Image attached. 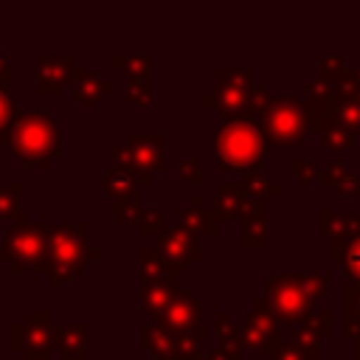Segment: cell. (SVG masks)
<instances>
[{"label":"cell","instance_id":"cell-1","mask_svg":"<svg viewBox=\"0 0 360 360\" xmlns=\"http://www.w3.org/2000/svg\"><path fill=\"white\" fill-rule=\"evenodd\" d=\"M98 259H101V248L90 245L87 222H59V225H48L45 256L37 273H42L51 287H62L76 281L84 273V267Z\"/></svg>","mask_w":360,"mask_h":360},{"label":"cell","instance_id":"cell-2","mask_svg":"<svg viewBox=\"0 0 360 360\" xmlns=\"http://www.w3.org/2000/svg\"><path fill=\"white\" fill-rule=\"evenodd\" d=\"M11 152L34 172L51 169V160L59 158L62 149V127L51 115L48 107H25L17 110L11 127Z\"/></svg>","mask_w":360,"mask_h":360},{"label":"cell","instance_id":"cell-3","mask_svg":"<svg viewBox=\"0 0 360 360\" xmlns=\"http://www.w3.org/2000/svg\"><path fill=\"white\" fill-rule=\"evenodd\" d=\"M270 304L278 321L298 326L307 315L315 312V304L329 292V276L315 273H276L267 281Z\"/></svg>","mask_w":360,"mask_h":360},{"label":"cell","instance_id":"cell-4","mask_svg":"<svg viewBox=\"0 0 360 360\" xmlns=\"http://www.w3.org/2000/svg\"><path fill=\"white\" fill-rule=\"evenodd\" d=\"M270 143H284V146H298L307 141L312 129V118L307 112V104L298 96H267L262 107H256L248 115Z\"/></svg>","mask_w":360,"mask_h":360},{"label":"cell","instance_id":"cell-5","mask_svg":"<svg viewBox=\"0 0 360 360\" xmlns=\"http://www.w3.org/2000/svg\"><path fill=\"white\" fill-rule=\"evenodd\" d=\"M214 158L219 172L259 169L264 163V135L250 118H222L214 138Z\"/></svg>","mask_w":360,"mask_h":360},{"label":"cell","instance_id":"cell-6","mask_svg":"<svg viewBox=\"0 0 360 360\" xmlns=\"http://www.w3.org/2000/svg\"><path fill=\"white\" fill-rule=\"evenodd\" d=\"M112 160L135 172V177L146 186L155 172L166 166V132H127L124 143L112 149Z\"/></svg>","mask_w":360,"mask_h":360},{"label":"cell","instance_id":"cell-7","mask_svg":"<svg viewBox=\"0 0 360 360\" xmlns=\"http://www.w3.org/2000/svg\"><path fill=\"white\" fill-rule=\"evenodd\" d=\"M45 239H48V225L20 219L0 239V262H6L11 273L39 270L45 256Z\"/></svg>","mask_w":360,"mask_h":360},{"label":"cell","instance_id":"cell-8","mask_svg":"<svg viewBox=\"0 0 360 360\" xmlns=\"http://www.w3.org/2000/svg\"><path fill=\"white\" fill-rule=\"evenodd\" d=\"M217 90L202 96V104L217 110L222 118H245L253 101V73L239 68H217Z\"/></svg>","mask_w":360,"mask_h":360},{"label":"cell","instance_id":"cell-9","mask_svg":"<svg viewBox=\"0 0 360 360\" xmlns=\"http://www.w3.org/2000/svg\"><path fill=\"white\" fill-rule=\"evenodd\" d=\"M11 349L22 360H51L56 349V323L48 309H25L11 326Z\"/></svg>","mask_w":360,"mask_h":360},{"label":"cell","instance_id":"cell-10","mask_svg":"<svg viewBox=\"0 0 360 360\" xmlns=\"http://www.w3.org/2000/svg\"><path fill=\"white\" fill-rule=\"evenodd\" d=\"M143 352L155 360H194L202 354L205 346V329H188V332H172L155 321H149L141 332Z\"/></svg>","mask_w":360,"mask_h":360},{"label":"cell","instance_id":"cell-11","mask_svg":"<svg viewBox=\"0 0 360 360\" xmlns=\"http://www.w3.org/2000/svg\"><path fill=\"white\" fill-rule=\"evenodd\" d=\"M155 248H160L180 267V273H188L194 262H202L205 259V250H202L197 233L191 228H186L183 222L166 225V231L155 236Z\"/></svg>","mask_w":360,"mask_h":360},{"label":"cell","instance_id":"cell-12","mask_svg":"<svg viewBox=\"0 0 360 360\" xmlns=\"http://www.w3.org/2000/svg\"><path fill=\"white\" fill-rule=\"evenodd\" d=\"M202 312H205L202 301L197 295H191L188 290L177 287L174 295L169 298V304L163 309H158L152 315V321L166 326V329H172V332H188V329L202 326Z\"/></svg>","mask_w":360,"mask_h":360},{"label":"cell","instance_id":"cell-13","mask_svg":"<svg viewBox=\"0 0 360 360\" xmlns=\"http://www.w3.org/2000/svg\"><path fill=\"white\" fill-rule=\"evenodd\" d=\"M79 65L70 53H48L37 56V93L39 96H59L68 82H73Z\"/></svg>","mask_w":360,"mask_h":360},{"label":"cell","instance_id":"cell-14","mask_svg":"<svg viewBox=\"0 0 360 360\" xmlns=\"http://www.w3.org/2000/svg\"><path fill=\"white\" fill-rule=\"evenodd\" d=\"M278 315L273 309L270 301L259 298L253 301L250 312L245 315V323H242V340H245V349H267V343L278 335Z\"/></svg>","mask_w":360,"mask_h":360},{"label":"cell","instance_id":"cell-15","mask_svg":"<svg viewBox=\"0 0 360 360\" xmlns=\"http://www.w3.org/2000/svg\"><path fill=\"white\" fill-rule=\"evenodd\" d=\"M214 202H217V211L222 214V219H236V217L245 219L262 202V197H253L245 183H217Z\"/></svg>","mask_w":360,"mask_h":360},{"label":"cell","instance_id":"cell-16","mask_svg":"<svg viewBox=\"0 0 360 360\" xmlns=\"http://www.w3.org/2000/svg\"><path fill=\"white\" fill-rule=\"evenodd\" d=\"M180 267L160 250V248H141L138 250V281L149 284V281H169L177 284L180 278Z\"/></svg>","mask_w":360,"mask_h":360},{"label":"cell","instance_id":"cell-17","mask_svg":"<svg viewBox=\"0 0 360 360\" xmlns=\"http://www.w3.org/2000/svg\"><path fill=\"white\" fill-rule=\"evenodd\" d=\"M112 93H115V84L104 73L90 70V68H79L76 70V76H73V96H76V101L82 107H98Z\"/></svg>","mask_w":360,"mask_h":360},{"label":"cell","instance_id":"cell-18","mask_svg":"<svg viewBox=\"0 0 360 360\" xmlns=\"http://www.w3.org/2000/svg\"><path fill=\"white\" fill-rule=\"evenodd\" d=\"M329 335H332V315L329 312H312L295 326L292 340L298 343V349L307 360H318V343Z\"/></svg>","mask_w":360,"mask_h":360},{"label":"cell","instance_id":"cell-19","mask_svg":"<svg viewBox=\"0 0 360 360\" xmlns=\"http://www.w3.org/2000/svg\"><path fill=\"white\" fill-rule=\"evenodd\" d=\"M56 349L62 360H87L90 329L84 323H56Z\"/></svg>","mask_w":360,"mask_h":360},{"label":"cell","instance_id":"cell-20","mask_svg":"<svg viewBox=\"0 0 360 360\" xmlns=\"http://www.w3.org/2000/svg\"><path fill=\"white\" fill-rule=\"evenodd\" d=\"M180 222L186 228H191L197 236H211V233H217V225L222 222V214L217 208H208L202 202V197H191L186 202V211H183Z\"/></svg>","mask_w":360,"mask_h":360},{"label":"cell","instance_id":"cell-21","mask_svg":"<svg viewBox=\"0 0 360 360\" xmlns=\"http://www.w3.org/2000/svg\"><path fill=\"white\" fill-rule=\"evenodd\" d=\"M141 186L143 183L135 177V172H129L127 166H118V163H112V169H107V174L101 177V188L110 200L121 197V194H141Z\"/></svg>","mask_w":360,"mask_h":360},{"label":"cell","instance_id":"cell-22","mask_svg":"<svg viewBox=\"0 0 360 360\" xmlns=\"http://www.w3.org/2000/svg\"><path fill=\"white\" fill-rule=\"evenodd\" d=\"M267 200H262L245 219H242V248H264L267 245Z\"/></svg>","mask_w":360,"mask_h":360},{"label":"cell","instance_id":"cell-23","mask_svg":"<svg viewBox=\"0 0 360 360\" xmlns=\"http://www.w3.org/2000/svg\"><path fill=\"white\" fill-rule=\"evenodd\" d=\"M177 284H169V281H149V284H138V298H141V312L143 315H155L158 309H163L169 304V298L174 295Z\"/></svg>","mask_w":360,"mask_h":360},{"label":"cell","instance_id":"cell-24","mask_svg":"<svg viewBox=\"0 0 360 360\" xmlns=\"http://www.w3.org/2000/svg\"><path fill=\"white\" fill-rule=\"evenodd\" d=\"M332 259L343 262V264H346V273H349L354 281H360V228L352 231L349 236L332 242Z\"/></svg>","mask_w":360,"mask_h":360},{"label":"cell","instance_id":"cell-25","mask_svg":"<svg viewBox=\"0 0 360 360\" xmlns=\"http://www.w3.org/2000/svg\"><path fill=\"white\" fill-rule=\"evenodd\" d=\"M22 200H25V186L22 183H0V222L3 219H22Z\"/></svg>","mask_w":360,"mask_h":360},{"label":"cell","instance_id":"cell-26","mask_svg":"<svg viewBox=\"0 0 360 360\" xmlns=\"http://www.w3.org/2000/svg\"><path fill=\"white\" fill-rule=\"evenodd\" d=\"M318 180L326 183L338 194H357L360 197V177L354 172L343 169V166H332L326 172H318Z\"/></svg>","mask_w":360,"mask_h":360},{"label":"cell","instance_id":"cell-27","mask_svg":"<svg viewBox=\"0 0 360 360\" xmlns=\"http://www.w3.org/2000/svg\"><path fill=\"white\" fill-rule=\"evenodd\" d=\"M245 186L253 197H262V200H270V197H278L281 188L278 183H273L267 174H264V166L259 169H245Z\"/></svg>","mask_w":360,"mask_h":360},{"label":"cell","instance_id":"cell-28","mask_svg":"<svg viewBox=\"0 0 360 360\" xmlns=\"http://www.w3.org/2000/svg\"><path fill=\"white\" fill-rule=\"evenodd\" d=\"M321 132H323V143L329 146V152H332V155L346 152V146L352 143V129H349L346 124H340L338 118L326 121V124L321 127Z\"/></svg>","mask_w":360,"mask_h":360},{"label":"cell","instance_id":"cell-29","mask_svg":"<svg viewBox=\"0 0 360 360\" xmlns=\"http://www.w3.org/2000/svg\"><path fill=\"white\" fill-rule=\"evenodd\" d=\"M141 194H121L112 197V219L115 222H138L141 217Z\"/></svg>","mask_w":360,"mask_h":360},{"label":"cell","instance_id":"cell-30","mask_svg":"<svg viewBox=\"0 0 360 360\" xmlns=\"http://www.w3.org/2000/svg\"><path fill=\"white\" fill-rule=\"evenodd\" d=\"M346 332L360 335V281L346 284Z\"/></svg>","mask_w":360,"mask_h":360},{"label":"cell","instance_id":"cell-31","mask_svg":"<svg viewBox=\"0 0 360 360\" xmlns=\"http://www.w3.org/2000/svg\"><path fill=\"white\" fill-rule=\"evenodd\" d=\"M127 104H135V107H149L152 104L149 73H143V76H127Z\"/></svg>","mask_w":360,"mask_h":360},{"label":"cell","instance_id":"cell-32","mask_svg":"<svg viewBox=\"0 0 360 360\" xmlns=\"http://www.w3.org/2000/svg\"><path fill=\"white\" fill-rule=\"evenodd\" d=\"M267 360H307L304 354H301V349H298V343L295 340H284L281 335H276L270 343H267Z\"/></svg>","mask_w":360,"mask_h":360},{"label":"cell","instance_id":"cell-33","mask_svg":"<svg viewBox=\"0 0 360 360\" xmlns=\"http://www.w3.org/2000/svg\"><path fill=\"white\" fill-rule=\"evenodd\" d=\"M17 118V107L6 87H0V143H11V127Z\"/></svg>","mask_w":360,"mask_h":360},{"label":"cell","instance_id":"cell-34","mask_svg":"<svg viewBox=\"0 0 360 360\" xmlns=\"http://www.w3.org/2000/svg\"><path fill=\"white\" fill-rule=\"evenodd\" d=\"M135 225H138V231H141L143 236H158V233L166 231L169 222H166V214H163L160 208H143Z\"/></svg>","mask_w":360,"mask_h":360},{"label":"cell","instance_id":"cell-35","mask_svg":"<svg viewBox=\"0 0 360 360\" xmlns=\"http://www.w3.org/2000/svg\"><path fill=\"white\" fill-rule=\"evenodd\" d=\"M177 180L186 186H202L205 183V172L200 166L197 158H177Z\"/></svg>","mask_w":360,"mask_h":360},{"label":"cell","instance_id":"cell-36","mask_svg":"<svg viewBox=\"0 0 360 360\" xmlns=\"http://www.w3.org/2000/svg\"><path fill=\"white\" fill-rule=\"evenodd\" d=\"M112 68L124 70L127 76H143L152 68V56L149 53H141V56H115L112 59Z\"/></svg>","mask_w":360,"mask_h":360},{"label":"cell","instance_id":"cell-37","mask_svg":"<svg viewBox=\"0 0 360 360\" xmlns=\"http://www.w3.org/2000/svg\"><path fill=\"white\" fill-rule=\"evenodd\" d=\"M292 174H295V180H301V183L318 180V163H315V158H295V160H292Z\"/></svg>","mask_w":360,"mask_h":360},{"label":"cell","instance_id":"cell-38","mask_svg":"<svg viewBox=\"0 0 360 360\" xmlns=\"http://www.w3.org/2000/svg\"><path fill=\"white\" fill-rule=\"evenodd\" d=\"M8 84H11V65L6 56H0V87L8 90Z\"/></svg>","mask_w":360,"mask_h":360},{"label":"cell","instance_id":"cell-39","mask_svg":"<svg viewBox=\"0 0 360 360\" xmlns=\"http://www.w3.org/2000/svg\"><path fill=\"white\" fill-rule=\"evenodd\" d=\"M194 360H217V357H214V354H205V357L200 354V357H194Z\"/></svg>","mask_w":360,"mask_h":360},{"label":"cell","instance_id":"cell-40","mask_svg":"<svg viewBox=\"0 0 360 360\" xmlns=\"http://www.w3.org/2000/svg\"><path fill=\"white\" fill-rule=\"evenodd\" d=\"M357 357H360V335H357Z\"/></svg>","mask_w":360,"mask_h":360},{"label":"cell","instance_id":"cell-41","mask_svg":"<svg viewBox=\"0 0 360 360\" xmlns=\"http://www.w3.org/2000/svg\"><path fill=\"white\" fill-rule=\"evenodd\" d=\"M357 76H360V59H357Z\"/></svg>","mask_w":360,"mask_h":360}]
</instances>
